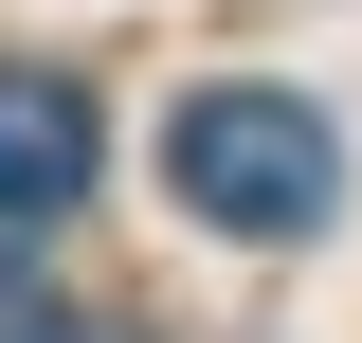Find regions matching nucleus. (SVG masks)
Here are the masks:
<instances>
[{
	"mask_svg": "<svg viewBox=\"0 0 362 343\" xmlns=\"http://www.w3.org/2000/svg\"><path fill=\"white\" fill-rule=\"evenodd\" d=\"M163 199L199 217V235H254V253H290V235H326V199H344V127H326L308 90H181L163 109Z\"/></svg>",
	"mask_w": 362,
	"mask_h": 343,
	"instance_id": "1",
	"label": "nucleus"
},
{
	"mask_svg": "<svg viewBox=\"0 0 362 343\" xmlns=\"http://www.w3.org/2000/svg\"><path fill=\"white\" fill-rule=\"evenodd\" d=\"M90 199V90L73 73H0V235H54Z\"/></svg>",
	"mask_w": 362,
	"mask_h": 343,
	"instance_id": "2",
	"label": "nucleus"
},
{
	"mask_svg": "<svg viewBox=\"0 0 362 343\" xmlns=\"http://www.w3.org/2000/svg\"><path fill=\"white\" fill-rule=\"evenodd\" d=\"M0 343H73V307H54V271H37V235H0Z\"/></svg>",
	"mask_w": 362,
	"mask_h": 343,
	"instance_id": "3",
	"label": "nucleus"
}]
</instances>
